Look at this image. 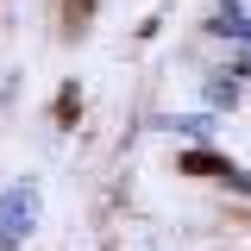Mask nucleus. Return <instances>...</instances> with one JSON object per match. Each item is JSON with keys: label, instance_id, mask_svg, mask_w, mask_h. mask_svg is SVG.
Returning <instances> with one entry per match:
<instances>
[{"label": "nucleus", "instance_id": "nucleus-1", "mask_svg": "<svg viewBox=\"0 0 251 251\" xmlns=\"http://www.w3.org/2000/svg\"><path fill=\"white\" fill-rule=\"evenodd\" d=\"M38 207H44L38 182H6L0 188V251H19L38 232Z\"/></svg>", "mask_w": 251, "mask_h": 251}, {"label": "nucleus", "instance_id": "nucleus-2", "mask_svg": "<svg viewBox=\"0 0 251 251\" xmlns=\"http://www.w3.org/2000/svg\"><path fill=\"white\" fill-rule=\"evenodd\" d=\"M170 132H182V138H201V132H207V120H170Z\"/></svg>", "mask_w": 251, "mask_h": 251}]
</instances>
